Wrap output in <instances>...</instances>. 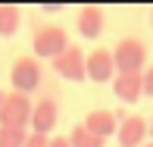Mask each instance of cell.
<instances>
[{
	"instance_id": "1",
	"label": "cell",
	"mask_w": 153,
	"mask_h": 147,
	"mask_svg": "<svg viewBox=\"0 0 153 147\" xmlns=\"http://www.w3.org/2000/svg\"><path fill=\"white\" fill-rule=\"evenodd\" d=\"M66 47H69V34H66L62 25H53V22L34 25L31 50H34V57H38V60H56Z\"/></svg>"
},
{
	"instance_id": "2",
	"label": "cell",
	"mask_w": 153,
	"mask_h": 147,
	"mask_svg": "<svg viewBox=\"0 0 153 147\" xmlns=\"http://www.w3.org/2000/svg\"><path fill=\"white\" fill-rule=\"evenodd\" d=\"M113 60H116V75H144L147 47L137 38H122L113 50Z\"/></svg>"
},
{
	"instance_id": "3",
	"label": "cell",
	"mask_w": 153,
	"mask_h": 147,
	"mask_svg": "<svg viewBox=\"0 0 153 147\" xmlns=\"http://www.w3.org/2000/svg\"><path fill=\"white\" fill-rule=\"evenodd\" d=\"M41 60L38 57H16L10 66V85L19 94H31L41 88Z\"/></svg>"
},
{
	"instance_id": "4",
	"label": "cell",
	"mask_w": 153,
	"mask_h": 147,
	"mask_svg": "<svg viewBox=\"0 0 153 147\" xmlns=\"http://www.w3.org/2000/svg\"><path fill=\"white\" fill-rule=\"evenodd\" d=\"M53 72L66 81H85L88 78V53L81 50L78 44H69L66 50L59 53L56 60H50Z\"/></svg>"
},
{
	"instance_id": "5",
	"label": "cell",
	"mask_w": 153,
	"mask_h": 147,
	"mask_svg": "<svg viewBox=\"0 0 153 147\" xmlns=\"http://www.w3.org/2000/svg\"><path fill=\"white\" fill-rule=\"evenodd\" d=\"M31 97L28 94H19V91H10L6 103L0 107V125L3 128H28L31 125Z\"/></svg>"
},
{
	"instance_id": "6",
	"label": "cell",
	"mask_w": 153,
	"mask_h": 147,
	"mask_svg": "<svg viewBox=\"0 0 153 147\" xmlns=\"http://www.w3.org/2000/svg\"><path fill=\"white\" fill-rule=\"evenodd\" d=\"M147 138H150V122L144 116H125L119 122V131H116L119 147H144Z\"/></svg>"
},
{
	"instance_id": "7",
	"label": "cell",
	"mask_w": 153,
	"mask_h": 147,
	"mask_svg": "<svg viewBox=\"0 0 153 147\" xmlns=\"http://www.w3.org/2000/svg\"><path fill=\"white\" fill-rule=\"evenodd\" d=\"M59 122V103L56 97H38L34 100V110H31V131L38 135H50Z\"/></svg>"
},
{
	"instance_id": "8",
	"label": "cell",
	"mask_w": 153,
	"mask_h": 147,
	"mask_svg": "<svg viewBox=\"0 0 153 147\" xmlns=\"http://www.w3.org/2000/svg\"><path fill=\"white\" fill-rule=\"evenodd\" d=\"M88 78L97 81V85H106V81L116 78V60H113V50L97 47V50L88 53Z\"/></svg>"
},
{
	"instance_id": "9",
	"label": "cell",
	"mask_w": 153,
	"mask_h": 147,
	"mask_svg": "<svg viewBox=\"0 0 153 147\" xmlns=\"http://www.w3.org/2000/svg\"><path fill=\"white\" fill-rule=\"evenodd\" d=\"M122 113H113V110H91V113L85 116V128L91 131V135H97V138H103V141H106L109 135H116V131H119V119Z\"/></svg>"
},
{
	"instance_id": "10",
	"label": "cell",
	"mask_w": 153,
	"mask_h": 147,
	"mask_svg": "<svg viewBox=\"0 0 153 147\" xmlns=\"http://www.w3.org/2000/svg\"><path fill=\"white\" fill-rule=\"evenodd\" d=\"M103 25H106V16H103V10L100 6H81L78 10V22H75V28H78L81 38H88V41H94V38H100L103 34Z\"/></svg>"
},
{
	"instance_id": "11",
	"label": "cell",
	"mask_w": 153,
	"mask_h": 147,
	"mask_svg": "<svg viewBox=\"0 0 153 147\" xmlns=\"http://www.w3.org/2000/svg\"><path fill=\"white\" fill-rule=\"evenodd\" d=\"M113 91L122 103H134L144 94V75H116L113 78Z\"/></svg>"
},
{
	"instance_id": "12",
	"label": "cell",
	"mask_w": 153,
	"mask_h": 147,
	"mask_svg": "<svg viewBox=\"0 0 153 147\" xmlns=\"http://www.w3.org/2000/svg\"><path fill=\"white\" fill-rule=\"evenodd\" d=\"M22 25V10L13 3H0V38H13Z\"/></svg>"
},
{
	"instance_id": "13",
	"label": "cell",
	"mask_w": 153,
	"mask_h": 147,
	"mask_svg": "<svg viewBox=\"0 0 153 147\" xmlns=\"http://www.w3.org/2000/svg\"><path fill=\"white\" fill-rule=\"evenodd\" d=\"M69 141H72V147H103V138L91 135L85 125H75V128L69 131Z\"/></svg>"
},
{
	"instance_id": "14",
	"label": "cell",
	"mask_w": 153,
	"mask_h": 147,
	"mask_svg": "<svg viewBox=\"0 0 153 147\" xmlns=\"http://www.w3.org/2000/svg\"><path fill=\"white\" fill-rule=\"evenodd\" d=\"M28 131L25 128H3L0 125V147H25Z\"/></svg>"
},
{
	"instance_id": "15",
	"label": "cell",
	"mask_w": 153,
	"mask_h": 147,
	"mask_svg": "<svg viewBox=\"0 0 153 147\" xmlns=\"http://www.w3.org/2000/svg\"><path fill=\"white\" fill-rule=\"evenodd\" d=\"M25 147H50V138H47V135H38V131H31L28 141H25Z\"/></svg>"
},
{
	"instance_id": "16",
	"label": "cell",
	"mask_w": 153,
	"mask_h": 147,
	"mask_svg": "<svg viewBox=\"0 0 153 147\" xmlns=\"http://www.w3.org/2000/svg\"><path fill=\"white\" fill-rule=\"evenodd\" d=\"M144 94H147V97H153V66H147V69H144Z\"/></svg>"
},
{
	"instance_id": "17",
	"label": "cell",
	"mask_w": 153,
	"mask_h": 147,
	"mask_svg": "<svg viewBox=\"0 0 153 147\" xmlns=\"http://www.w3.org/2000/svg\"><path fill=\"white\" fill-rule=\"evenodd\" d=\"M50 147H72V141L66 135H59V138H50Z\"/></svg>"
},
{
	"instance_id": "18",
	"label": "cell",
	"mask_w": 153,
	"mask_h": 147,
	"mask_svg": "<svg viewBox=\"0 0 153 147\" xmlns=\"http://www.w3.org/2000/svg\"><path fill=\"white\" fill-rule=\"evenodd\" d=\"M6 97H10V91H0V107L6 103Z\"/></svg>"
},
{
	"instance_id": "19",
	"label": "cell",
	"mask_w": 153,
	"mask_h": 147,
	"mask_svg": "<svg viewBox=\"0 0 153 147\" xmlns=\"http://www.w3.org/2000/svg\"><path fill=\"white\" fill-rule=\"evenodd\" d=\"M150 138H153V119H150Z\"/></svg>"
},
{
	"instance_id": "20",
	"label": "cell",
	"mask_w": 153,
	"mask_h": 147,
	"mask_svg": "<svg viewBox=\"0 0 153 147\" xmlns=\"http://www.w3.org/2000/svg\"><path fill=\"white\" fill-rule=\"evenodd\" d=\"M144 147H153V141H147V144H144Z\"/></svg>"
},
{
	"instance_id": "21",
	"label": "cell",
	"mask_w": 153,
	"mask_h": 147,
	"mask_svg": "<svg viewBox=\"0 0 153 147\" xmlns=\"http://www.w3.org/2000/svg\"><path fill=\"white\" fill-rule=\"evenodd\" d=\"M150 22H153V13H150Z\"/></svg>"
}]
</instances>
